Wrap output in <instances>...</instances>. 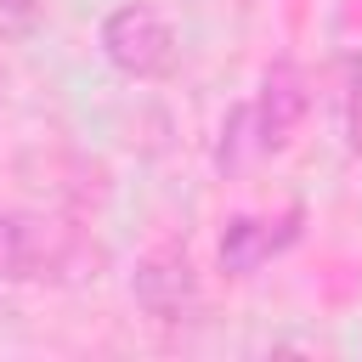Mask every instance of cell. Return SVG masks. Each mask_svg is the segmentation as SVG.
<instances>
[{
	"label": "cell",
	"mask_w": 362,
	"mask_h": 362,
	"mask_svg": "<svg viewBox=\"0 0 362 362\" xmlns=\"http://www.w3.org/2000/svg\"><path fill=\"white\" fill-rule=\"evenodd\" d=\"M28 266H34V238H28V226L0 209V277H28Z\"/></svg>",
	"instance_id": "cell-5"
},
{
	"label": "cell",
	"mask_w": 362,
	"mask_h": 362,
	"mask_svg": "<svg viewBox=\"0 0 362 362\" xmlns=\"http://www.w3.org/2000/svg\"><path fill=\"white\" fill-rule=\"evenodd\" d=\"M102 57L124 79H164L175 68V28L153 6L130 0V6L102 17Z\"/></svg>",
	"instance_id": "cell-1"
},
{
	"label": "cell",
	"mask_w": 362,
	"mask_h": 362,
	"mask_svg": "<svg viewBox=\"0 0 362 362\" xmlns=\"http://www.w3.org/2000/svg\"><path fill=\"white\" fill-rule=\"evenodd\" d=\"M249 113H255V147L283 153L294 141V130L305 124V113H311V79L294 62H272L255 102H249Z\"/></svg>",
	"instance_id": "cell-2"
},
{
	"label": "cell",
	"mask_w": 362,
	"mask_h": 362,
	"mask_svg": "<svg viewBox=\"0 0 362 362\" xmlns=\"http://www.w3.org/2000/svg\"><path fill=\"white\" fill-rule=\"evenodd\" d=\"M345 147L362 158V62H351V79H345Z\"/></svg>",
	"instance_id": "cell-7"
},
{
	"label": "cell",
	"mask_w": 362,
	"mask_h": 362,
	"mask_svg": "<svg viewBox=\"0 0 362 362\" xmlns=\"http://www.w3.org/2000/svg\"><path fill=\"white\" fill-rule=\"evenodd\" d=\"M300 221H305L300 204H288L283 215H232L226 232H221V272H232V277H255L266 260H277L283 249H294Z\"/></svg>",
	"instance_id": "cell-3"
},
{
	"label": "cell",
	"mask_w": 362,
	"mask_h": 362,
	"mask_svg": "<svg viewBox=\"0 0 362 362\" xmlns=\"http://www.w3.org/2000/svg\"><path fill=\"white\" fill-rule=\"evenodd\" d=\"M40 28V0H0V40H28Z\"/></svg>",
	"instance_id": "cell-6"
},
{
	"label": "cell",
	"mask_w": 362,
	"mask_h": 362,
	"mask_svg": "<svg viewBox=\"0 0 362 362\" xmlns=\"http://www.w3.org/2000/svg\"><path fill=\"white\" fill-rule=\"evenodd\" d=\"M130 288H136V305L147 317H158V322H187L198 311V300H204L187 249H153V255H141Z\"/></svg>",
	"instance_id": "cell-4"
}]
</instances>
